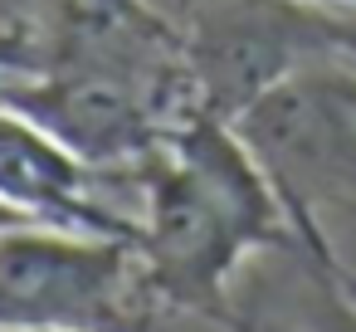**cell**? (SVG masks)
I'll list each match as a JSON object with an SVG mask.
<instances>
[{"label":"cell","instance_id":"obj_1","mask_svg":"<svg viewBox=\"0 0 356 332\" xmlns=\"http://www.w3.org/2000/svg\"><path fill=\"white\" fill-rule=\"evenodd\" d=\"M288 220V200L254 147L195 103L171 132V157L147 181L142 269L156 293L220 317L234 264L259 244H283Z\"/></svg>","mask_w":356,"mask_h":332},{"label":"cell","instance_id":"obj_2","mask_svg":"<svg viewBox=\"0 0 356 332\" xmlns=\"http://www.w3.org/2000/svg\"><path fill=\"white\" fill-rule=\"evenodd\" d=\"M137 239L10 225L0 230V332H127Z\"/></svg>","mask_w":356,"mask_h":332},{"label":"cell","instance_id":"obj_3","mask_svg":"<svg viewBox=\"0 0 356 332\" xmlns=\"http://www.w3.org/2000/svg\"><path fill=\"white\" fill-rule=\"evenodd\" d=\"M0 108H10L64 142L79 161H127L152 152V118L122 79L79 69L30 88L0 84Z\"/></svg>","mask_w":356,"mask_h":332},{"label":"cell","instance_id":"obj_4","mask_svg":"<svg viewBox=\"0 0 356 332\" xmlns=\"http://www.w3.org/2000/svg\"><path fill=\"white\" fill-rule=\"evenodd\" d=\"M83 181H88V161H79L64 142H54L30 118L0 108V200L25 210L40 225H69V230L137 239L142 230L118 220L113 210L93 205Z\"/></svg>","mask_w":356,"mask_h":332},{"label":"cell","instance_id":"obj_5","mask_svg":"<svg viewBox=\"0 0 356 332\" xmlns=\"http://www.w3.org/2000/svg\"><path fill=\"white\" fill-rule=\"evenodd\" d=\"M10 225H30V215H25V210H15V205H6V200H0V230H10Z\"/></svg>","mask_w":356,"mask_h":332},{"label":"cell","instance_id":"obj_6","mask_svg":"<svg viewBox=\"0 0 356 332\" xmlns=\"http://www.w3.org/2000/svg\"><path fill=\"white\" fill-rule=\"evenodd\" d=\"M0 64H6V45H0Z\"/></svg>","mask_w":356,"mask_h":332},{"label":"cell","instance_id":"obj_7","mask_svg":"<svg viewBox=\"0 0 356 332\" xmlns=\"http://www.w3.org/2000/svg\"><path fill=\"white\" fill-rule=\"evenodd\" d=\"M108 6H122V0H108Z\"/></svg>","mask_w":356,"mask_h":332}]
</instances>
